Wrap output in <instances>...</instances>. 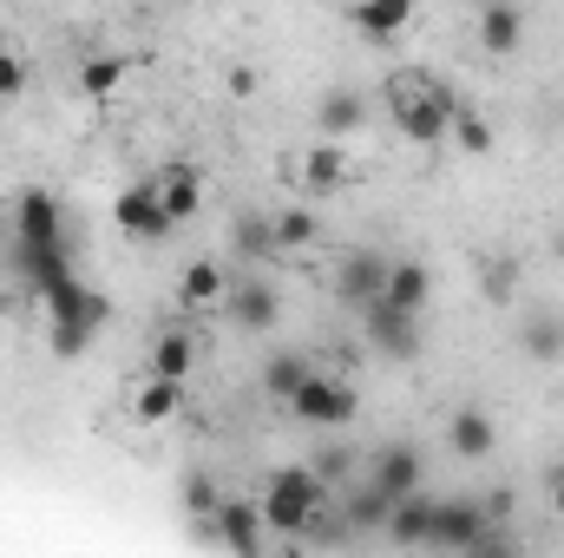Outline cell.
<instances>
[{"instance_id":"cell-10","label":"cell","mask_w":564,"mask_h":558,"mask_svg":"<svg viewBox=\"0 0 564 558\" xmlns=\"http://www.w3.org/2000/svg\"><path fill=\"white\" fill-rule=\"evenodd\" d=\"M151 191H158V204H164L171 224H191V217L204 211V171H197L191 158L158 164V171H151Z\"/></svg>"},{"instance_id":"cell-1","label":"cell","mask_w":564,"mask_h":558,"mask_svg":"<svg viewBox=\"0 0 564 558\" xmlns=\"http://www.w3.org/2000/svg\"><path fill=\"white\" fill-rule=\"evenodd\" d=\"M13 270L33 289L73 277V244H66V217H59L53 191H20V204H13Z\"/></svg>"},{"instance_id":"cell-18","label":"cell","mask_w":564,"mask_h":558,"mask_svg":"<svg viewBox=\"0 0 564 558\" xmlns=\"http://www.w3.org/2000/svg\"><path fill=\"white\" fill-rule=\"evenodd\" d=\"M381 302H394V309H408V315H426V302H433V270H426L421 257H388Z\"/></svg>"},{"instance_id":"cell-27","label":"cell","mask_w":564,"mask_h":558,"mask_svg":"<svg viewBox=\"0 0 564 558\" xmlns=\"http://www.w3.org/2000/svg\"><path fill=\"white\" fill-rule=\"evenodd\" d=\"M270 230H276V250H315V244H322V217H315L308 204L270 211Z\"/></svg>"},{"instance_id":"cell-8","label":"cell","mask_w":564,"mask_h":558,"mask_svg":"<svg viewBox=\"0 0 564 558\" xmlns=\"http://www.w3.org/2000/svg\"><path fill=\"white\" fill-rule=\"evenodd\" d=\"M361 335H368V348L388 355V362H414V355H421V315H408V309H394V302H381V296L361 309Z\"/></svg>"},{"instance_id":"cell-3","label":"cell","mask_w":564,"mask_h":558,"mask_svg":"<svg viewBox=\"0 0 564 558\" xmlns=\"http://www.w3.org/2000/svg\"><path fill=\"white\" fill-rule=\"evenodd\" d=\"M46 296V342H53V355L59 362H73V355H86L93 348V335L106 329V296L99 289H86L79 277H59V282H46L40 289Z\"/></svg>"},{"instance_id":"cell-28","label":"cell","mask_w":564,"mask_h":558,"mask_svg":"<svg viewBox=\"0 0 564 558\" xmlns=\"http://www.w3.org/2000/svg\"><path fill=\"white\" fill-rule=\"evenodd\" d=\"M230 250H237L243 264H270V257H276V230H270V217H263V211L237 217V224H230Z\"/></svg>"},{"instance_id":"cell-39","label":"cell","mask_w":564,"mask_h":558,"mask_svg":"<svg viewBox=\"0 0 564 558\" xmlns=\"http://www.w3.org/2000/svg\"><path fill=\"white\" fill-rule=\"evenodd\" d=\"M473 7H492V0H473Z\"/></svg>"},{"instance_id":"cell-33","label":"cell","mask_w":564,"mask_h":558,"mask_svg":"<svg viewBox=\"0 0 564 558\" xmlns=\"http://www.w3.org/2000/svg\"><path fill=\"white\" fill-rule=\"evenodd\" d=\"M348 453H355V447H341V440H328V447H315V460H308V466H315V473H322V480L335 486V480H348Z\"/></svg>"},{"instance_id":"cell-36","label":"cell","mask_w":564,"mask_h":558,"mask_svg":"<svg viewBox=\"0 0 564 558\" xmlns=\"http://www.w3.org/2000/svg\"><path fill=\"white\" fill-rule=\"evenodd\" d=\"M479 506H486V519H492V526H506V519H512V506H519V493H512V486H492Z\"/></svg>"},{"instance_id":"cell-35","label":"cell","mask_w":564,"mask_h":558,"mask_svg":"<svg viewBox=\"0 0 564 558\" xmlns=\"http://www.w3.org/2000/svg\"><path fill=\"white\" fill-rule=\"evenodd\" d=\"M224 86H230L237 99H257V93H263V73H257V66H230V73H224Z\"/></svg>"},{"instance_id":"cell-15","label":"cell","mask_w":564,"mask_h":558,"mask_svg":"<svg viewBox=\"0 0 564 558\" xmlns=\"http://www.w3.org/2000/svg\"><path fill=\"white\" fill-rule=\"evenodd\" d=\"M341 13H348V26H355L368 46H388V40H401V33L414 26V0H348Z\"/></svg>"},{"instance_id":"cell-13","label":"cell","mask_w":564,"mask_h":558,"mask_svg":"<svg viewBox=\"0 0 564 558\" xmlns=\"http://www.w3.org/2000/svg\"><path fill=\"white\" fill-rule=\"evenodd\" d=\"M112 217H119V230H126V237H139V244H164V237L177 230V224L164 217V204H158L151 178H144V184H126V191H119Z\"/></svg>"},{"instance_id":"cell-26","label":"cell","mask_w":564,"mask_h":558,"mask_svg":"<svg viewBox=\"0 0 564 558\" xmlns=\"http://www.w3.org/2000/svg\"><path fill=\"white\" fill-rule=\"evenodd\" d=\"M388 506H394V500L368 480V486H355L335 513H341V526H348V533H381V526H388Z\"/></svg>"},{"instance_id":"cell-31","label":"cell","mask_w":564,"mask_h":558,"mask_svg":"<svg viewBox=\"0 0 564 558\" xmlns=\"http://www.w3.org/2000/svg\"><path fill=\"white\" fill-rule=\"evenodd\" d=\"M446 139L459 144L466 158H492V119H486L479 106H466V99H459V112H453V126H446Z\"/></svg>"},{"instance_id":"cell-32","label":"cell","mask_w":564,"mask_h":558,"mask_svg":"<svg viewBox=\"0 0 564 558\" xmlns=\"http://www.w3.org/2000/svg\"><path fill=\"white\" fill-rule=\"evenodd\" d=\"M177 506H184V513L204 526V519L224 506V486H217V473H204V466H197V473H184V486H177Z\"/></svg>"},{"instance_id":"cell-29","label":"cell","mask_w":564,"mask_h":558,"mask_svg":"<svg viewBox=\"0 0 564 558\" xmlns=\"http://www.w3.org/2000/svg\"><path fill=\"white\" fill-rule=\"evenodd\" d=\"M519 282H525L519 257H512V250H499V257H486V270H479V296H486L492 309H506V302H519Z\"/></svg>"},{"instance_id":"cell-4","label":"cell","mask_w":564,"mask_h":558,"mask_svg":"<svg viewBox=\"0 0 564 558\" xmlns=\"http://www.w3.org/2000/svg\"><path fill=\"white\" fill-rule=\"evenodd\" d=\"M263 526L276 533V539H302L308 526H315V513L328 506V480L315 473V466H276L270 480H263Z\"/></svg>"},{"instance_id":"cell-38","label":"cell","mask_w":564,"mask_h":558,"mask_svg":"<svg viewBox=\"0 0 564 558\" xmlns=\"http://www.w3.org/2000/svg\"><path fill=\"white\" fill-rule=\"evenodd\" d=\"M552 257H558V264H564V224H558V237H552Z\"/></svg>"},{"instance_id":"cell-11","label":"cell","mask_w":564,"mask_h":558,"mask_svg":"<svg viewBox=\"0 0 564 558\" xmlns=\"http://www.w3.org/2000/svg\"><path fill=\"white\" fill-rule=\"evenodd\" d=\"M368 480L388 493V500H408V493H421L426 480V460L414 440H388V447H375V460H368Z\"/></svg>"},{"instance_id":"cell-20","label":"cell","mask_w":564,"mask_h":558,"mask_svg":"<svg viewBox=\"0 0 564 558\" xmlns=\"http://www.w3.org/2000/svg\"><path fill=\"white\" fill-rule=\"evenodd\" d=\"M184 401H191V395H184L177 375H144L139 388H132V420H139V427H164V420L184 415Z\"/></svg>"},{"instance_id":"cell-23","label":"cell","mask_w":564,"mask_h":558,"mask_svg":"<svg viewBox=\"0 0 564 558\" xmlns=\"http://www.w3.org/2000/svg\"><path fill=\"white\" fill-rule=\"evenodd\" d=\"M144 368H151V375L191 382V368H197V335H191V329H158L151 348H144Z\"/></svg>"},{"instance_id":"cell-21","label":"cell","mask_w":564,"mask_h":558,"mask_svg":"<svg viewBox=\"0 0 564 558\" xmlns=\"http://www.w3.org/2000/svg\"><path fill=\"white\" fill-rule=\"evenodd\" d=\"M426 526H433V500H426V493H408V500H394V506H388L381 539H388V546H401V552H426Z\"/></svg>"},{"instance_id":"cell-9","label":"cell","mask_w":564,"mask_h":558,"mask_svg":"<svg viewBox=\"0 0 564 558\" xmlns=\"http://www.w3.org/2000/svg\"><path fill=\"white\" fill-rule=\"evenodd\" d=\"M224 315H230V329H243V335H270V329L282 322V296L263 277H230V289H224Z\"/></svg>"},{"instance_id":"cell-17","label":"cell","mask_w":564,"mask_h":558,"mask_svg":"<svg viewBox=\"0 0 564 558\" xmlns=\"http://www.w3.org/2000/svg\"><path fill=\"white\" fill-rule=\"evenodd\" d=\"M479 53H492V60H512L519 46H525V13H519V0H492V7H479Z\"/></svg>"},{"instance_id":"cell-25","label":"cell","mask_w":564,"mask_h":558,"mask_svg":"<svg viewBox=\"0 0 564 558\" xmlns=\"http://www.w3.org/2000/svg\"><path fill=\"white\" fill-rule=\"evenodd\" d=\"M519 355H525V362H545V368L564 362V315H545V309L525 315V322H519Z\"/></svg>"},{"instance_id":"cell-5","label":"cell","mask_w":564,"mask_h":558,"mask_svg":"<svg viewBox=\"0 0 564 558\" xmlns=\"http://www.w3.org/2000/svg\"><path fill=\"white\" fill-rule=\"evenodd\" d=\"M426 552H512V539L492 533V519H486L479 500H433Z\"/></svg>"},{"instance_id":"cell-2","label":"cell","mask_w":564,"mask_h":558,"mask_svg":"<svg viewBox=\"0 0 564 558\" xmlns=\"http://www.w3.org/2000/svg\"><path fill=\"white\" fill-rule=\"evenodd\" d=\"M453 112H459V93L440 73H426V66H394L388 73V126L401 139L440 144L446 126H453Z\"/></svg>"},{"instance_id":"cell-37","label":"cell","mask_w":564,"mask_h":558,"mask_svg":"<svg viewBox=\"0 0 564 558\" xmlns=\"http://www.w3.org/2000/svg\"><path fill=\"white\" fill-rule=\"evenodd\" d=\"M545 506H552V519H564V473H552V493H545Z\"/></svg>"},{"instance_id":"cell-16","label":"cell","mask_w":564,"mask_h":558,"mask_svg":"<svg viewBox=\"0 0 564 558\" xmlns=\"http://www.w3.org/2000/svg\"><path fill=\"white\" fill-rule=\"evenodd\" d=\"M361 126H368L361 86H328V93L315 99V139H355Z\"/></svg>"},{"instance_id":"cell-6","label":"cell","mask_w":564,"mask_h":558,"mask_svg":"<svg viewBox=\"0 0 564 558\" xmlns=\"http://www.w3.org/2000/svg\"><path fill=\"white\" fill-rule=\"evenodd\" d=\"M282 408L302 420V427L335 433V427H355V415H361V388H355L348 375H315V368H308V382H302Z\"/></svg>"},{"instance_id":"cell-34","label":"cell","mask_w":564,"mask_h":558,"mask_svg":"<svg viewBox=\"0 0 564 558\" xmlns=\"http://www.w3.org/2000/svg\"><path fill=\"white\" fill-rule=\"evenodd\" d=\"M26 79H33V73H26V60H20L13 46H0V99H20V93H26Z\"/></svg>"},{"instance_id":"cell-30","label":"cell","mask_w":564,"mask_h":558,"mask_svg":"<svg viewBox=\"0 0 564 558\" xmlns=\"http://www.w3.org/2000/svg\"><path fill=\"white\" fill-rule=\"evenodd\" d=\"M302 382H308V355H302V348H276V355L263 362V395H270V401H289Z\"/></svg>"},{"instance_id":"cell-22","label":"cell","mask_w":564,"mask_h":558,"mask_svg":"<svg viewBox=\"0 0 564 558\" xmlns=\"http://www.w3.org/2000/svg\"><path fill=\"white\" fill-rule=\"evenodd\" d=\"M224 289H230V270L217 257H197L177 277V309H224Z\"/></svg>"},{"instance_id":"cell-7","label":"cell","mask_w":564,"mask_h":558,"mask_svg":"<svg viewBox=\"0 0 564 558\" xmlns=\"http://www.w3.org/2000/svg\"><path fill=\"white\" fill-rule=\"evenodd\" d=\"M289 178H295V191H308V197H335V191H348V184H355V164H348L341 139H315V144H302V151H295Z\"/></svg>"},{"instance_id":"cell-40","label":"cell","mask_w":564,"mask_h":558,"mask_svg":"<svg viewBox=\"0 0 564 558\" xmlns=\"http://www.w3.org/2000/svg\"><path fill=\"white\" fill-rule=\"evenodd\" d=\"M139 7H158V0H139Z\"/></svg>"},{"instance_id":"cell-19","label":"cell","mask_w":564,"mask_h":558,"mask_svg":"<svg viewBox=\"0 0 564 558\" xmlns=\"http://www.w3.org/2000/svg\"><path fill=\"white\" fill-rule=\"evenodd\" d=\"M446 453H453V460H486V453H499V420L486 415V408H459V415L446 420Z\"/></svg>"},{"instance_id":"cell-24","label":"cell","mask_w":564,"mask_h":558,"mask_svg":"<svg viewBox=\"0 0 564 558\" xmlns=\"http://www.w3.org/2000/svg\"><path fill=\"white\" fill-rule=\"evenodd\" d=\"M126 73H132V60L126 53H93V60H79V73H73V93L79 99H112L119 86H126Z\"/></svg>"},{"instance_id":"cell-14","label":"cell","mask_w":564,"mask_h":558,"mask_svg":"<svg viewBox=\"0 0 564 558\" xmlns=\"http://www.w3.org/2000/svg\"><path fill=\"white\" fill-rule=\"evenodd\" d=\"M204 533L224 539L230 552H263V533H270V526H263V506H257V500H230V493H224V506L210 513Z\"/></svg>"},{"instance_id":"cell-12","label":"cell","mask_w":564,"mask_h":558,"mask_svg":"<svg viewBox=\"0 0 564 558\" xmlns=\"http://www.w3.org/2000/svg\"><path fill=\"white\" fill-rule=\"evenodd\" d=\"M381 282H388V257H381V250H348V257L335 264V302L361 315V309L381 296Z\"/></svg>"}]
</instances>
